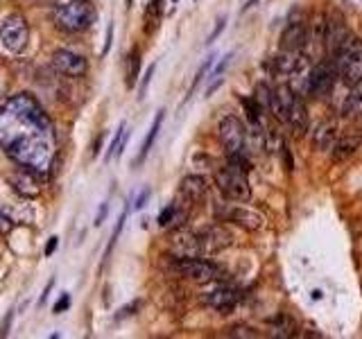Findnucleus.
<instances>
[{"label": "nucleus", "mask_w": 362, "mask_h": 339, "mask_svg": "<svg viewBox=\"0 0 362 339\" xmlns=\"http://www.w3.org/2000/svg\"><path fill=\"white\" fill-rule=\"evenodd\" d=\"M199 245H202V256H211V254H217V251H222L226 247L233 245V236L229 233V231L222 226V224H211L206 226L204 231H199Z\"/></svg>", "instance_id": "9d476101"}, {"label": "nucleus", "mask_w": 362, "mask_h": 339, "mask_svg": "<svg viewBox=\"0 0 362 339\" xmlns=\"http://www.w3.org/2000/svg\"><path fill=\"white\" fill-rule=\"evenodd\" d=\"M95 18H98V12L89 0H73V3L55 9V23L66 32H84L95 23Z\"/></svg>", "instance_id": "7ed1b4c3"}, {"label": "nucleus", "mask_w": 362, "mask_h": 339, "mask_svg": "<svg viewBox=\"0 0 362 339\" xmlns=\"http://www.w3.org/2000/svg\"><path fill=\"white\" fill-rule=\"evenodd\" d=\"M335 80H340L335 62H333V59L317 62L315 66H312V71H310L306 95H308V98H315V100L326 98V95H331L333 89H335Z\"/></svg>", "instance_id": "39448f33"}, {"label": "nucleus", "mask_w": 362, "mask_h": 339, "mask_svg": "<svg viewBox=\"0 0 362 339\" xmlns=\"http://www.w3.org/2000/svg\"><path fill=\"white\" fill-rule=\"evenodd\" d=\"M147 199H150V188H145V190L140 192V195H138V199H136V203H134V208H136V210H140V208H143V206H145V203H147Z\"/></svg>", "instance_id": "72a5a7b5"}, {"label": "nucleus", "mask_w": 362, "mask_h": 339, "mask_svg": "<svg viewBox=\"0 0 362 339\" xmlns=\"http://www.w3.org/2000/svg\"><path fill=\"white\" fill-rule=\"evenodd\" d=\"M215 186L222 192V197L229 201H249L252 199V186L247 179V170L229 163L222 170L215 172Z\"/></svg>", "instance_id": "20e7f679"}, {"label": "nucleus", "mask_w": 362, "mask_h": 339, "mask_svg": "<svg viewBox=\"0 0 362 339\" xmlns=\"http://www.w3.org/2000/svg\"><path fill=\"white\" fill-rule=\"evenodd\" d=\"M68 305H71V296L68 294H61L59 301L55 303V312L59 315V312H64V310H68Z\"/></svg>", "instance_id": "2f4dec72"}, {"label": "nucleus", "mask_w": 362, "mask_h": 339, "mask_svg": "<svg viewBox=\"0 0 362 339\" xmlns=\"http://www.w3.org/2000/svg\"><path fill=\"white\" fill-rule=\"evenodd\" d=\"M283 124H288L294 136H303L308 131L310 118H308V109H306V104H303L301 95H297V98L292 100V104L288 106V113H285Z\"/></svg>", "instance_id": "2eb2a0df"}, {"label": "nucleus", "mask_w": 362, "mask_h": 339, "mask_svg": "<svg viewBox=\"0 0 362 339\" xmlns=\"http://www.w3.org/2000/svg\"><path fill=\"white\" fill-rule=\"evenodd\" d=\"M340 115L342 118H360L362 115V82L349 89V95L340 106Z\"/></svg>", "instance_id": "aec40b11"}, {"label": "nucleus", "mask_w": 362, "mask_h": 339, "mask_svg": "<svg viewBox=\"0 0 362 339\" xmlns=\"http://www.w3.org/2000/svg\"><path fill=\"white\" fill-rule=\"evenodd\" d=\"M138 71H140V52L131 50L129 57H127V86H129V89H134V86H136Z\"/></svg>", "instance_id": "393cba45"}, {"label": "nucleus", "mask_w": 362, "mask_h": 339, "mask_svg": "<svg viewBox=\"0 0 362 339\" xmlns=\"http://www.w3.org/2000/svg\"><path fill=\"white\" fill-rule=\"evenodd\" d=\"M256 3H259V0H247V5L242 7V12H247V9H252V7H254Z\"/></svg>", "instance_id": "ea45409f"}, {"label": "nucleus", "mask_w": 362, "mask_h": 339, "mask_svg": "<svg viewBox=\"0 0 362 339\" xmlns=\"http://www.w3.org/2000/svg\"><path fill=\"white\" fill-rule=\"evenodd\" d=\"M12 229H14V222L9 219L3 210H0V236H9L12 233Z\"/></svg>", "instance_id": "c756f323"}, {"label": "nucleus", "mask_w": 362, "mask_h": 339, "mask_svg": "<svg viewBox=\"0 0 362 339\" xmlns=\"http://www.w3.org/2000/svg\"><path fill=\"white\" fill-rule=\"evenodd\" d=\"M358 147H360V136H356V134L345 136V138L335 140V145H333V150H331L333 161H338V163L347 161L349 157H354Z\"/></svg>", "instance_id": "412c9836"}, {"label": "nucleus", "mask_w": 362, "mask_h": 339, "mask_svg": "<svg viewBox=\"0 0 362 339\" xmlns=\"http://www.w3.org/2000/svg\"><path fill=\"white\" fill-rule=\"evenodd\" d=\"M52 66L61 75H68V77H82L89 68L87 59H84L82 55H75L71 50H57L52 55Z\"/></svg>", "instance_id": "ddd939ff"}, {"label": "nucleus", "mask_w": 362, "mask_h": 339, "mask_svg": "<svg viewBox=\"0 0 362 339\" xmlns=\"http://www.w3.org/2000/svg\"><path fill=\"white\" fill-rule=\"evenodd\" d=\"M173 249L177 258H197L202 256V245H199L197 233H188V231H181L177 238L173 240Z\"/></svg>", "instance_id": "dca6fc26"}, {"label": "nucleus", "mask_w": 362, "mask_h": 339, "mask_svg": "<svg viewBox=\"0 0 362 339\" xmlns=\"http://www.w3.org/2000/svg\"><path fill=\"white\" fill-rule=\"evenodd\" d=\"M104 215H107V203H102V208L98 212V217H95V226H100L102 222H104Z\"/></svg>", "instance_id": "4c0bfd02"}, {"label": "nucleus", "mask_w": 362, "mask_h": 339, "mask_svg": "<svg viewBox=\"0 0 362 339\" xmlns=\"http://www.w3.org/2000/svg\"><path fill=\"white\" fill-rule=\"evenodd\" d=\"M349 27L345 23L342 14H331L326 18V27H324V45H326V52L335 57L338 50L347 43L349 38Z\"/></svg>", "instance_id": "9b49d317"}, {"label": "nucleus", "mask_w": 362, "mask_h": 339, "mask_svg": "<svg viewBox=\"0 0 362 339\" xmlns=\"http://www.w3.org/2000/svg\"><path fill=\"white\" fill-rule=\"evenodd\" d=\"M338 140V124L335 120H321L315 129H312V145L317 150H333Z\"/></svg>", "instance_id": "f3484780"}, {"label": "nucleus", "mask_w": 362, "mask_h": 339, "mask_svg": "<svg viewBox=\"0 0 362 339\" xmlns=\"http://www.w3.org/2000/svg\"><path fill=\"white\" fill-rule=\"evenodd\" d=\"M111 34H113V27L109 25V30H107V45H104V50H102L104 55L109 52V45H111Z\"/></svg>", "instance_id": "58836bf2"}, {"label": "nucleus", "mask_w": 362, "mask_h": 339, "mask_svg": "<svg viewBox=\"0 0 362 339\" xmlns=\"http://www.w3.org/2000/svg\"><path fill=\"white\" fill-rule=\"evenodd\" d=\"M333 62H335L340 82L345 84L347 89L360 84L362 82V38L349 36L347 43L340 48Z\"/></svg>", "instance_id": "f03ea898"}, {"label": "nucleus", "mask_w": 362, "mask_h": 339, "mask_svg": "<svg viewBox=\"0 0 362 339\" xmlns=\"http://www.w3.org/2000/svg\"><path fill=\"white\" fill-rule=\"evenodd\" d=\"M231 57H233V55H226V57H224V62H220V64H217V68H215V71H213V77H222V75H224L226 66L231 64Z\"/></svg>", "instance_id": "473e14b6"}, {"label": "nucleus", "mask_w": 362, "mask_h": 339, "mask_svg": "<svg viewBox=\"0 0 362 339\" xmlns=\"http://www.w3.org/2000/svg\"><path fill=\"white\" fill-rule=\"evenodd\" d=\"M242 301V292L236 287H217L211 294H206L204 303L208 308L217 310V312H231V310Z\"/></svg>", "instance_id": "4468645a"}, {"label": "nucleus", "mask_w": 362, "mask_h": 339, "mask_svg": "<svg viewBox=\"0 0 362 339\" xmlns=\"http://www.w3.org/2000/svg\"><path fill=\"white\" fill-rule=\"evenodd\" d=\"M173 3H179V0H173Z\"/></svg>", "instance_id": "a19ab883"}, {"label": "nucleus", "mask_w": 362, "mask_h": 339, "mask_svg": "<svg viewBox=\"0 0 362 339\" xmlns=\"http://www.w3.org/2000/svg\"><path fill=\"white\" fill-rule=\"evenodd\" d=\"M215 217L220 222H231L236 226H242L245 231H261L265 226V217L261 212L245 208L242 201L220 203V206H215Z\"/></svg>", "instance_id": "423d86ee"}, {"label": "nucleus", "mask_w": 362, "mask_h": 339, "mask_svg": "<svg viewBox=\"0 0 362 339\" xmlns=\"http://www.w3.org/2000/svg\"><path fill=\"white\" fill-rule=\"evenodd\" d=\"M125 143H127V124L120 122V127H118L116 136H113V140L109 145V159H113V157L118 159L122 154V147H125Z\"/></svg>", "instance_id": "a878e982"}, {"label": "nucleus", "mask_w": 362, "mask_h": 339, "mask_svg": "<svg viewBox=\"0 0 362 339\" xmlns=\"http://www.w3.org/2000/svg\"><path fill=\"white\" fill-rule=\"evenodd\" d=\"M161 0H152V5L147 7V32H154L157 25H159V18H161Z\"/></svg>", "instance_id": "cd10ccee"}, {"label": "nucleus", "mask_w": 362, "mask_h": 339, "mask_svg": "<svg viewBox=\"0 0 362 339\" xmlns=\"http://www.w3.org/2000/svg\"><path fill=\"white\" fill-rule=\"evenodd\" d=\"M164 113H166V111H159V113H157V118H154V122H152V127H150V134H147V138H145V143H143V147H140V154H138L136 163H143V159H145L147 154H150L152 145H154L157 136H159V129H161V124H164Z\"/></svg>", "instance_id": "5701e85b"}, {"label": "nucleus", "mask_w": 362, "mask_h": 339, "mask_svg": "<svg viewBox=\"0 0 362 339\" xmlns=\"http://www.w3.org/2000/svg\"><path fill=\"white\" fill-rule=\"evenodd\" d=\"M175 208H177V203H170L168 208L161 210V215H159V226L161 229H168L170 226V222H173V215H175Z\"/></svg>", "instance_id": "c85d7f7f"}, {"label": "nucleus", "mask_w": 362, "mask_h": 339, "mask_svg": "<svg viewBox=\"0 0 362 339\" xmlns=\"http://www.w3.org/2000/svg\"><path fill=\"white\" fill-rule=\"evenodd\" d=\"M57 247H59V238H50V240H48V245H45V256H52L55 254V251H57Z\"/></svg>", "instance_id": "c9c22d12"}, {"label": "nucleus", "mask_w": 362, "mask_h": 339, "mask_svg": "<svg viewBox=\"0 0 362 339\" xmlns=\"http://www.w3.org/2000/svg\"><path fill=\"white\" fill-rule=\"evenodd\" d=\"M308 25L306 21H290L288 27L281 34V50H290V52H301L308 43Z\"/></svg>", "instance_id": "f8f14e48"}, {"label": "nucleus", "mask_w": 362, "mask_h": 339, "mask_svg": "<svg viewBox=\"0 0 362 339\" xmlns=\"http://www.w3.org/2000/svg\"><path fill=\"white\" fill-rule=\"evenodd\" d=\"M272 95H274V89H272L270 84H265V82L256 84L254 98H256V102H259V104L263 106V111H265V113H270V111H272Z\"/></svg>", "instance_id": "b1692460"}, {"label": "nucleus", "mask_w": 362, "mask_h": 339, "mask_svg": "<svg viewBox=\"0 0 362 339\" xmlns=\"http://www.w3.org/2000/svg\"><path fill=\"white\" fill-rule=\"evenodd\" d=\"M301 59V52H290V50H281L276 57L270 59V71L276 75V77H290L292 71L297 68Z\"/></svg>", "instance_id": "a211bd4d"}, {"label": "nucleus", "mask_w": 362, "mask_h": 339, "mask_svg": "<svg viewBox=\"0 0 362 339\" xmlns=\"http://www.w3.org/2000/svg\"><path fill=\"white\" fill-rule=\"evenodd\" d=\"M0 147L32 174H45L55 154L50 115L30 93H18L0 104Z\"/></svg>", "instance_id": "f257e3e1"}, {"label": "nucleus", "mask_w": 362, "mask_h": 339, "mask_svg": "<svg viewBox=\"0 0 362 339\" xmlns=\"http://www.w3.org/2000/svg\"><path fill=\"white\" fill-rule=\"evenodd\" d=\"M177 271L184 278L193 280V283H213V280H220L222 278V269L217 267L211 260H204V258H177Z\"/></svg>", "instance_id": "0eeeda50"}, {"label": "nucleus", "mask_w": 362, "mask_h": 339, "mask_svg": "<svg viewBox=\"0 0 362 339\" xmlns=\"http://www.w3.org/2000/svg\"><path fill=\"white\" fill-rule=\"evenodd\" d=\"M233 331H236V333H229V335H236V337H238V335H240V337H256V335H259V333H247L249 328H245V326H242V328L238 326V328H233Z\"/></svg>", "instance_id": "e433bc0d"}, {"label": "nucleus", "mask_w": 362, "mask_h": 339, "mask_svg": "<svg viewBox=\"0 0 362 339\" xmlns=\"http://www.w3.org/2000/svg\"><path fill=\"white\" fill-rule=\"evenodd\" d=\"M240 102H242L245 111H247V118H249L254 124H261V115L265 111H263V106L256 102V98H240Z\"/></svg>", "instance_id": "bb28decb"}, {"label": "nucleus", "mask_w": 362, "mask_h": 339, "mask_svg": "<svg viewBox=\"0 0 362 339\" xmlns=\"http://www.w3.org/2000/svg\"><path fill=\"white\" fill-rule=\"evenodd\" d=\"M152 75H154V66L147 68L145 80H143V84H140V98H143V95H145V91H147V84H150V80H152Z\"/></svg>", "instance_id": "f704fd0d"}, {"label": "nucleus", "mask_w": 362, "mask_h": 339, "mask_svg": "<svg viewBox=\"0 0 362 339\" xmlns=\"http://www.w3.org/2000/svg\"><path fill=\"white\" fill-rule=\"evenodd\" d=\"M9 183H12L14 190L21 192L23 197H36V195H39V186H36L32 172L30 174L23 172V174H18V177L14 174V177H9Z\"/></svg>", "instance_id": "4be33fe9"}, {"label": "nucleus", "mask_w": 362, "mask_h": 339, "mask_svg": "<svg viewBox=\"0 0 362 339\" xmlns=\"http://www.w3.org/2000/svg\"><path fill=\"white\" fill-rule=\"evenodd\" d=\"M224 25H226V18L222 16V18H220V21H217V25H215V30L211 32V36H208V41H206V43H213V41H215V38H217V36H220V34H222V30H224Z\"/></svg>", "instance_id": "7c9ffc66"}, {"label": "nucleus", "mask_w": 362, "mask_h": 339, "mask_svg": "<svg viewBox=\"0 0 362 339\" xmlns=\"http://www.w3.org/2000/svg\"><path fill=\"white\" fill-rule=\"evenodd\" d=\"M27 38H30V27H27L23 16L12 14L0 25V43H3L9 52H23L27 45Z\"/></svg>", "instance_id": "6e6552de"}, {"label": "nucleus", "mask_w": 362, "mask_h": 339, "mask_svg": "<svg viewBox=\"0 0 362 339\" xmlns=\"http://www.w3.org/2000/svg\"><path fill=\"white\" fill-rule=\"evenodd\" d=\"M208 192L206 179L199 177V174H188V177L181 179V195L190 201H202Z\"/></svg>", "instance_id": "6ab92c4d"}, {"label": "nucleus", "mask_w": 362, "mask_h": 339, "mask_svg": "<svg viewBox=\"0 0 362 339\" xmlns=\"http://www.w3.org/2000/svg\"><path fill=\"white\" fill-rule=\"evenodd\" d=\"M217 136H220V143L226 150V154L245 152L247 129L240 122V118H236V115H224L220 124H217Z\"/></svg>", "instance_id": "1a4fd4ad"}]
</instances>
